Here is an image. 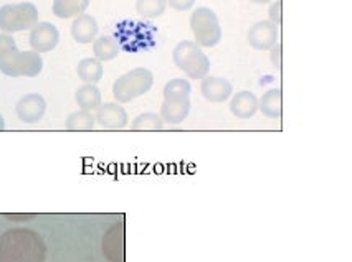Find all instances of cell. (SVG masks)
<instances>
[{
	"instance_id": "10",
	"label": "cell",
	"mask_w": 352,
	"mask_h": 262,
	"mask_svg": "<svg viewBox=\"0 0 352 262\" xmlns=\"http://www.w3.org/2000/svg\"><path fill=\"white\" fill-rule=\"evenodd\" d=\"M96 122L104 129H122V127L128 126V112L122 108L120 102H106L98 108L96 114Z\"/></svg>"
},
{
	"instance_id": "6",
	"label": "cell",
	"mask_w": 352,
	"mask_h": 262,
	"mask_svg": "<svg viewBox=\"0 0 352 262\" xmlns=\"http://www.w3.org/2000/svg\"><path fill=\"white\" fill-rule=\"evenodd\" d=\"M38 23V10L32 2L7 3L0 7V30L3 34L32 30Z\"/></svg>"
},
{
	"instance_id": "24",
	"label": "cell",
	"mask_w": 352,
	"mask_h": 262,
	"mask_svg": "<svg viewBox=\"0 0 352 262\" xmlns=\"http://www.w3.org/2000/svg\"><path fill=\"white\" fill-rule=\"evenodd\" d=\"M281 9H283V2L281 0H273V3L270 5V22L275 23V25H281V20H283V15H281Z\"/></svg>"
},
{
	"instance_id": "22",
	"label": "cell",
	"mask_w": 352,
	"mask_h": 262,
	"mask_svg": "<svg viewBox=\"0 0 352 262\" xmlns=\"http://www.w3.org/2000/svg\"><path fill=\"white\" fill-rule=\"evenodd\" d=\"M96 126V117L93 112L88 110H76L72 112L67 119V129L68 130H91Z\"/></svg>"
},
{
	"instance_id": "27",
	"label": "cell",
	"mask_w": 352,
	"mask_h": 262,
	"mask_svg": "<svg viewBox=\"0 0 352 262\" xmlns=\"http://www.w3.org/2000/svg\"><path fill=\"white\" fill-rule=\"evenodd\" d=\"M270 51H272L270 53V58H272L273 67L276 69H281V43H276Z\"/></svg>"
},
{
	"instance_id": "25",
	"label": "cell",
	"mask_w": 352,
	"mask_h": 262,
	"mask_svg": "<svg viewBox=\"0 0 352 262\" xmlns=\"http://www.w3.org/2000/svg\"><path fill=\"white\" fill-rule=\"evenodd\" d=\"M166 3L177 12H187L195 5V0H166Z\"/></svg>"
},
{
	"instance_id": "15",
	"label": "cell",
	"mask_w": 352,
	"mask_h": 262,
	"mask_svg": "<svg viewBox=\"0 0 352 262\" xmlns=\"http://www.w3.org/2000/svg\"><path fill=\"white\" fill-rule=\"evenodd\" d=\"M258 109L265 117L280 119L283 114V94L281 89H270L258 99Z\"/></svg>"
},
{
	"instance_id": "3",
	"label": "cell",
	"mask_w": 352,
	"mask_h": 262,
	"mask_svg": "<svg viewBox=\"0 0 352 262\" xmlns=\"http://www.w3.org/2000/svg\"><path fill=\"white\" fill-rule=\"evenodd\" d=\"M154 84V75L147 68H134L114 81L113 96L120 104L144 96Z\"/></svg>"
},
{
	"instance_id": "9",
	"label": "cell",
	"mask_w": 352,
	"mask_h": 262,
	"mask_svg": "<svg viewBox=\"0 0 352 262\" xmlns=\"http://www.w3.org/2000/svg\"><path fill=\"white\" fill-rule=\"evenodd\" d=\"M247 40L250 47L260 51H268L278 43V25L272 23L270 20H261V22L253 23L250 27Z\"/></svg>"
},
{
	"instance_id": "21",
	"label": "cell",
	"mask_w": 352,
	"mask_h": 262,
	"mask_svg": "<svg viewBox=\"0 0 352 262\" xmlns=\"http://www.w3.org/2000/svg\"><path fill=\"white\" fill-rule=\"evenodd\" d=\"M166 0H136V12L141 19H159L166 12Z\"/></svg>"
},
{
	"instance_id": "17",
	"label": "cell",
	"mask_w": 352,
	"mask_h": 262,
	"mask_svg": "<svg viewBox=\"0 0 352 262\" xmlns=\"http://www.w3.org/2000/svg\"><path fill=\"white\" fill-rule=\"evenodd\" d=\"M91 0H53L52 12L55 17L61 20L76 19L78 15L85 14Z\"/></svg>"
},
{
	"instance_id": "29",
	"label": "cell",
	"mask_w": 352,
	"mask_h": 262,
	"mask_svg": "<svg viewBox=\"0 0 352 262\" xmlns=\"http://www.w3.org/2000/svg\"><path fill=\"white\" fill-rule=\"evenodd\" d=\"M3 129H6V121H3L2 114H0V130H3Z\"/></svg>"
},
{
	"instance_id": "12",
	"label": "cell",
	"mask_w": 352,
	"mask_h": 262,
	"mask_svg": "<svg viewBox=\"0 0 352 262\" xmlns=\"http://www.w3.org/2000/svg\"><path fill=\"white\" fill-rule=\"evenodd\" d=\"M98 32H100V27H98L96 19L89 14L78 15L72 23V36L76 43L86 45L95 42Z\"/></svg>"
},
{
	"instance_id": "5",
	"label": "cell",
	"mask_w": 352,
	"mask_h": 262,
	"mask_svg": "<svg viewBox=\"0 0 352 262\" xmlns=\"http://www.w3.org/2000/svg\"><path fill=\"white\" fill-rule=\"evenodd\" d=\"M190 30L200 48L217 47L222 40V27L217 14L208 7H199L190 15Z\"/></svg>"
},
{
	"instance_id": "16",
	"label": "cell",
	"mask_w": 352,
	"mask_h": 262,
	"mask_svg": "<svg viewBox=\"0 0 352 262\" xmlns=\"http://www.w3.org/2000/svg\"><path fill=\"white\" fill-rule=\"evenodd\" d=\"M76 75L85 84H98L103 80L104 75L103 63L100 60H96L95 56L93 58H83L78 63Z\"/></svg>"
},
{
	"instance_id": "8",
	"label": "cell",
	"mask_w": 352,
	"mask_h": 262,
	"mask_svg": "<svg viewBox=\"0 0 352 262\" xmlns=\"http://www.w3.org/2000/svg\"><path fill=\"white\" fill-rule=\"evenodd\" d=\"M17 117L23 124H36L40 122L47 112V101L42 94L30 93L22 96L15 106Z\"/></svg>"
},
{
	"instance_id": "13",
	"label": "cell",
	"mask_w": 352,
	"mask_h": 262,
	"mask_svg": "<svg viewBox=\"0 0 352 262\" xmlns=\"http://www.w3.org/2000/svg\"><path fill=\"white\" fill-rule=\"evenodd\" d=\"M190 112V99H172L164 101L161 108V116L164 124H181Z\"/></svg>"
},
{
	"instance_id": "14",
	"label": "cell",
	"mask_w": 352,
	"mask_h": 262,
	"mask_svg": "<svg viewBox=\"0 0 352 262\" xmlns=\"http://www.w3.org/2000/svg\"><path fill=\"white\" fill-rule=\"evenodd\" d=\"M258 110V97L252 91H240L232 97L230 112L236 119H250Z\"/></svg>"
},
{
	"instance_id": "20",
	"label": "cell",
	"mask_w": 352,
	"mask_h": 262,
	"mask_svg": "<svg viewBox=\"0 0 352 262\" xmlns=\"http://www.w3.org/2000/svg\"><path fill=\"white\" fill-rule=\"evenodd\" d=\"M192 86L189 80H182V78H174V80L167 81L164 86V101L172 99H190Z\"/></svg>"
},
{
	"instance_id": "1",
	"label": "cell",
	"mask_w": 352,
	"mask_h": 262,
	"mask_svg": "<svg viewBox=\"0 0 352 262\" xmlns=\"http://www.w3.org/2000/svg\"><path fill=\"white\" fill-rule=\"evenodd\" d=\"M45 244L30 229H14L0 237V262H43Z\"/></svg>"
},
{
	"instance_id": "19",
	"label": "cell",
	"mask_w": 352,
	"mask_h": 262,
	"mask_svg": "<svg viewBox=\"0 0 352 262\" xmlns=\"http://www.w3.org/2000/svg\"><path fill=\"white\" fill-rule=\"evenodd\" d=\"M93 55H95V58L100 60L101 63H103V61H111L120 55V45H118L114 36L103 35L93 42Z\"/></svg>"
},
{
	"instance_id": "4",
	"label": "cell",
	"mask_w": 352,
	"mask_h": 262,
	"mask_svg": "<svg viewBox=\"0 0 352 262\" xmlns=\"http://www.w3.org/2000/svg\"><path fill=\"white\" fill-rule=\"evenodd\" d=\"M43 58L40 53L20 51L17 47L0 56V71L10 78H35L42 73Z\"/></svg>"
},
{
	"instance_id": "26",
	"label": "cell",
	"mask_w": 352,
	"mask_h": 262,
	"mask_svg": "<svg viewBox=\"0 0 352 262\" xmlns=\"http://www.w3.org/2000/svg\"><path fill=\"white\" fill-rule=\"evenodd\" d=\"M14 47H17V43L12 38V35L0 34V56L6 55V53L10 51Z\"/></svg>"
},
{
	"instance_id": "18",
	"label": "cell",
	"mask_w": 352,
	"mask_h": 262,
	"mask_svg": "<svg viewBox=\"0 0 352 262\" xmlns=\"http://www.w3.org/2000/svg\"><path fill=\"white\" fill-rule=\"evenodd\" d=\"M76 104L80 106L81 110L88 112H96L103 102H101V91L96 84H83L76 89L75 94Z\"/></svg>"
},
{
	"instance_id": "28",
	"label": "cell",
	"mask_w": 352,
	"mask_h": 262,
	"mask_svg": "<svg viewBox=\"0 0 352 262\" xmlns=\"http://www.w3.org/2000/svg\"><path fill=\"white\" fill-rule=\"evenodd\" d=\"M248 2H252V3H256V5H265V3H270V2H273V0H248Z\"/></svg>"
},
{
	"instance_id": "7",
	"label": "cell",
	"mask_w": 352,
	"mask_h": 262,
	"mask_svg": "<svg viewBox=\"0 0 352 262\" xmlns=\"http://www.w3.org/2000/svg\"><path fill=\"white\" fill-rule=\"evenodd\" d=\"M60 42V32L53 23L50 22H38L36 25L30 30V43L32 51L35 53H48L55 50L56 45Z\"/></svg>"
},
{
	"instance_id": "2",
	"label": "cell",
	"mask_w": 352,
	"mask_h": 262,
	"mask_svg": "<svg viewBox=\"0 0 352 262\" xmlns=\"http://www.w3.org/2000/svg\"><path fill=\"white\" fill-rule=\"evenodd\" d=\"M172 60H174L175 67L181 69L189 80L202 81L210 71L208 56L197 43L190 42V40H184V42L175 45V48L172 50Z\"/></svg>"
},
{
	"instance_id": "11",
	"label": "cell",
	"mask_w": 352,
	"mask_h": 262,
	"mask_svg": "<svg viewBox=\"0 0 352 262\" xmlns=\"http://www.w3.org/2000/svg\"><path fill=\"white\" fill-rule=\"evenodd\" d=\"M200 93L208 102H223L232 96L233 86L225 78L206 76L200 83Z\"/></svg>"
},
{
	"instance_id": "23",
	"label": "cell",
	"mask_w": 352,
	"mask_h": 262,
	"mask_svg": "<svg viewBox=\"0 0 352 262\" xmlns=\"http://www.w3.org/2000/svg\"><path fill=\"white\" fill-rule=\"evenodd\" d=\"M134 130H161L164 127V122L159 114L154 112H142L133 121Z\"/></svg>"
}]
</instances>
